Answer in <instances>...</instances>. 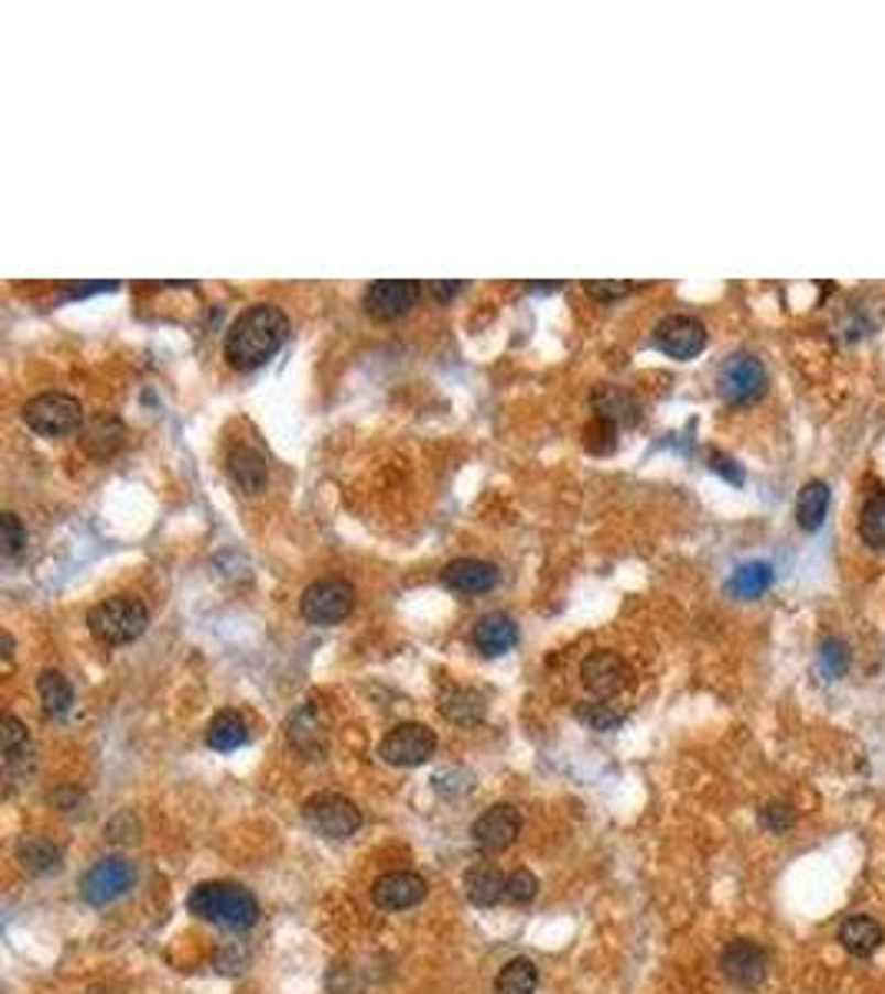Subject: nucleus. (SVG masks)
<instances>
[{"label": "nucleus", "mask_w": 885, "mask_h": 994, "mask_svg": "<svg viewBox=\"0 0 885 994\" xmlns=\"http://www.w3.org/2000/svg\"><path fill=\"white\" fill-rule=\"evenodd\" d=\"M289 338V318L279 305L256 302L246 312H239L226 332V358L239 371L262 368Z\"/></svg>", "instance_id": "nucleus-1"}, {"label": "nucleus", "mask_w": 885, "mask_h": 994, "mask_svg": "<svg viewBox=\"0 0 885 994\" xmlns=\"http://www.w3.org/2000/svg\"><path fill=\"white\" fill-rule=\"evenodd\" d=\"M190 911L203 921L246 931L259 921V901L249 888L236 882H203L190 892Z\"/></svg>", "instance_id": "nucleus-2"}, {"label": "nucleus", "mask_w": 885, "mask_h": 994, "mask_svg": "<svg viewBox=\"0 0 885 994\" xmlns=\"http://www.w3.org/2000/svg\"><path fill=\"white\" fill-rule=\"evenodd\" d=\"M87 627H90L94 640H100L107 647H123L150 627V611L140 597H130V594L107 597L87 614Z\"/></svg>", "instance_id": "nucleus-3"}, {"label": "nucleus", "mask_w": 885, "mask_h": 994, "mask_svg": "<svg viewBox=\"0 0 885 994\" xmlns=\"http://www.w3.org/2000/svg\"><path fill=\"white\" fill-rule=\"evenodd\" d=\"M24 421L31 431L44 434V437H61L80 428L84 421V408L74 395L64 391H44L37 398H31L24 404Z\"/></svg>", "instance_id": "nucleus-4"}, {"label": "nucleus", "mask_w": 885, "mask_h": 994, "mask_svg": "<svg viewBox=\"0 0 885 994\" xmlns=\"http://www.w3.org/2000/svg\"><path fill=\"white\" fill-rule=\"evenodd\" d=\"M355 607V587L342 577H325L305 587L302 594V617L315 627H332L345 620Z\"/></svg>", "instance_id": "nucleus-5"}, {"label": "nucleus", "mask_w": 885, "mask_h": 994, "mask_svg": "<svg viewBox=\"0 0 885 994\" xmlns=\"http://www.w3.org/2000/svg\"><path fill=\"white\" fill-rule=\"evenodd\" d=\"M302 819L325 839H348L361 829V812L352 799L335 796V792H322L312 796L302 806Z\"/></svg>", "instance_id": "nucleus-6"}, {"label": "nucleus", "mask_w": 885, "mask_h": 994, "mask_svg": "<svg viewBox=\"0 0 885 994\" xmlns=\"http://www.w3.org/2000/svg\"><path fill=\"white\" fill-rule=\"evenodd\" d=\"M434 746H438V736L434 730H428L424 723H398L378 746L381 759L388 766H401V769H411V766H421L434 756Z\"/></svg>", "instance_id": "nucleus-7"}, {"label": "nucleus", "mask_w": 885, "mask_h": 994, "mask_svg": "<svg viewBox=\"0 0 885 994\" xmlns=\"http://www.w3.org/2000/svg\"><path fill=\"white\" fill-rule=\"evenodd\" d=\"M766 391V368L756 355L736 352L720 368V395L730 404H753Z\"/></svg>", "instance_id": "nucleus-8"}, {"label": "nucleus", "mask_w": 885, "mask_h": 994, "mask_svg": "<svg viewBox=\"0 0 885 994\" xmlns=\"http://www.w3.org/2000/svg\"><path fill=\"white\" fill-rule=\"evenodd\" d=\"M581 683L597 696V700H617L620 693L630 690L634 673L627 667V660L614 650H594L584 663H581Z\"/></svg>", "instance_id": "nucleus-9"}, {"label": "nucleus", "mask_w": 885, "mask_h": 994, "mask_svg": "<svg viewBox=\"0 0 885 994\" xmlns=\"http://www.w3.org/2000/svg\"><path fill=\"white\" fill-rule=\"evenodd\" d=\"M137 882V872L127 858L120 855H110V858H100L80 882V895L90 901V905H110L117 898H123Z\"/></svg>", "instance_id": "nucleus-10"}, {"label": "nucleus", "mask_w": 885, "mask_h": 994, "mask_svg": "<svg viewBox=\"0 0 885 994\" xmlns=\"http://www.w3.org/2000/svg\"><path fill=\"white\" fill-rule=\"evenodd\" d=\"M521 832V812L508 802H498L492 809H485L475 825H472V842L485 852V855H498L505 849L515 845Z\"/></svg>", "instance_id": "nucleus-11"}, {"label": "nucleus", "mask_w": 885, "mask_h": 994, "mask_svg": "<svg viewBox=\"0 0 885 994\" xmlns=\"http://www.w3.org/2000/svg\"><path fill=\"white\" fill-rule=\"evenodd\" d=\"M654 342L663 355H670L677 361H687V358H697L706 348V328L693 315H667L654 328Z\"/></svg>", "instance_id": "nucleus-12"}, {"label": "nucleus", "mask_w": 885, "mask_h": 994, "mask_svg": "<svg viewBox=\"0 0 885 994\" xmlns=\"http://www.w3.org/2000/svg\"><path fill=\"white\" fill-rule=\"evenodd\" d=\"M289 743L302 753V756H322L325 746H328V733H332V720H328V710L315 700L302 703L292 716H289Z\"/></svg>", "instance_id": "nucleus-13"}, {"label": "nucleus", "mask_w": 885, "mask_h": 994, "mask_svg": "<svg viewBox=\"0 0 885 994\" xmlns=\"http://www.w3.org/2000/svg\"><path fill=\"white\" fill-rule=\"evenodd\" d=\"M421 285L414 279H381L371 282L365 289V309L375 318H401L404 312H411V305H418Z\"/></svg>", "instance_id": "nucleus-14"}, {"label": "nucleus", "mask_w": 885, "mask_h": 994, "mask_svg": "<svg viewBox=\"0 0 885 994\" xmlns=\"http://www.w3.org/2000/svg\"><path fill=\"white\" fill-rule=\"evenodd\" d=\"M428 895V885L421 875L414 872H385L381 878H375L371 885V898L378 908L385 911H404V908H414L421 898Z\"/></svg>", "instance_id": "nucleus-15"}, {"label": "nucleus", "mask_w": 885, "mask_h": 994, "mask_svg": "<svg viewBox=\"0 0 885 994\" xmlns=\"http://www.w3.org/2000/svg\"><path fill=\"white\" fill-rule=\"evenodd\" d=\"M723 974L740 984V987H753L766 977V951L756 941L736 938L726 944L723 951Z\"/></svg>", "instance_id": "nucleus-16"}, {"label": "nucleus", "mask_w": 885, "mask_h": 994, "mask_svg": "<svg viewBox=\"0 0 885 994\" xmlns=\"http://www.w3.org/2000/svg\"><path fill=\"white\" fill-rule=\"evenodd\" d=\"M445 587L465 597H478L488 594L498 584V568L492 561H478V558H458L445 568Z\"/></svg>", "instance_id": "nucleus-17"}, {"label": "nucleus", "mask_w": 885, "mask_h": 994, "mask_svg": "<svg viewBox=\"0 0 885 994\" xmlns=\"http://www.w3.org/2000/svg\"><path fill=\"white\" fill-rule=\"evenodd\" d=\"M591 404H594V418H604L611 424H634L640 418L634 395L617 385H597L591 395Z\"/></svg>", "instance_id": "nucleus-18"}, {"label": "nucleus", "mask_w": 885, "mask_h": 994, "mask_svg": "<svg viewBox=\"0 0 885 994\" xmlns=\"http://www.w3.org/2000/svg\"><path fill=\"white\" fill-rule=\"evenodd\" d=\"M475 644L485 657H501L518 644V624L508 614H488L475 624Z\"/></svg>", "instance_id": "nucleus-19"}, {"label": "nucleus", "mask_w": 885, "mask_h": 994, "mask_svg": "<svg viewBox=\"0 0 885 994\" xmlns=\"http://www.w3.org/2000/svg\"><path fill=\"white\" fill-rule=\"evenodd\" d=\"M505 888H508V878L498 868H492V865H475L465 875L468 901L478 905V908H495L505 898Z\"/></svg>", "instance_id": "nucleus-20"}, {"label": "nucleus", "mask_w": 885, "mask_h": 994, "mask_svg": "<svg viewBox=\"0 0 885 994\" xmlns=\"http://www.w3.org/2000/svg\"><path fill=\"white\" fill-rule=\"evenodd\" d=\"M839 941L849 954L855 958H868L878 944H882V925L875 918H865V915H852L842 921L839 928Z\"/></svg>", "instance_id": "nucleus-21"}, {"label": "nucleus", "mask_w": 885, "mask_h": 994, "mask_svg": "<svg viewBox=\"0 0 885 994\" xmlns=\"http://www.w3.org/2000/svg\"><path fill=\"white\" fill-rule=\"evenodd\" d=\"M825 511H829V484L825 480L802 484L799 501H796V521H799V528L802 531H819L822 521H825Z\"/></svg>", "instance_id": "nucleus-22"}, {"label": "nucleus", "mask_w": 885, "mask_h": 994, "mask_svg": "<svg viewBox=\"0 0 885 994\" xmlns=\"http://www.w3.org/2000/svg\"><path fill=\"white\" fill-rule=\"evenodd\" d=\"M246 739H249L246 720H242L239 713H233V710L216 713V716L209 720V726H206V743H209L213 749H219V753L239 749V746H246Z\"/></svg>", "instance_id": "nucleus-23"}, {"label": "nucleus", "mask_w": 885, "mask_h": 994, "mask_svg": "<svg viewBox=\"0 0 885 994\" xmlns=\"http://www.w3.org/2000/svg\"><path fill=\"white\" fill-rule=\"evenodd\" d=\"M773 587V568L766 561H749L743 568L733 571V577L726 581V591L740 601H753L759 594H766Z\"/></svg>", "instance_id": "nucleus-24"}, {"label": "nucleus", "mask_w": 885, "mask_h": 994, "mask_svg": "<svg viewBox=\"0 0 885 994\" xmlns=\"http://www.w3.org/2000/svg\"><path fill=\"white\" fill-rule=\"evenodd\" d=\"M4 730H0V736H4V763L8 769H28L31 759H34V743H31V733L28 726L18 720V716H4V723H0Z\"/></svg>", "instance_id": "nucleus-25"}, {"label": "nucleus", "mask_w": 885, "mask_h": 994, "mask_svg": "<svg viewBox=\"0 0 885 994\" xmlns=\"http://www.w3.org/2000/svg\"><path fill=\"white\" fill-rule=\"evenodd\" d=\"M441 713H445L452 723L472 726L485 716V696L465 687H452L445 696H441Z\"/></svg>", "instance_id": "nucleus-26"}, {"label": "nucleus", "mask_w": 885, "mask_h": 994, "mask_svg": "<svg viewBox=\"0 0 885 994\" xmlns=\"http://www.w3.org/2000/svg\"><path fill=\"white\" fill-rule=\"evenodd\" d=\"M229 474L246 494H259L266 487V461L252 447H236L229 454Z\"/></svg>", "instance_id": "nucleus-27"}, {"label": "nucleus", "mask_w": 885, "mask_h": 994, "mask_svg": "<svg viewBox=\"0 0 885 994\" xmlns=\"http://www.w3.org/2000/svg\"><path fill=\"white\" fill-rule=\"evenodd\" d=\"M538 987V964L531 958H515L495 977V994H535Z\"/></svg>", "instance_id": "nucleus-28"}, {"label": "nucleus", "mask_w": 885, "mask_h": 994, "mask_svg": "<svg viewBox=\"0 0 885 994\" xmlns=\"http://www.w3.org/2000/svg\"><path fill=\"white\" fill-rule=\"evenodd\" d=\"M37 693H41V703L51 716H64L74 706V687L61 670H44L41 680H37Z\"/></svg>", "instance_id": "nucleus-29"}, {"label": "nucleus", "mask_w": 885, "mask_h": 994, "mask_svg": "<svg viewBox=\"0 0 885 994\" xmlns=\"http://www.w3.org/2000/svg\"><path fill=\"white\" fill-rule=\"evenodd\" d=\"M859 534L868 548L882 551L885 548V490L872 494L868 501L862 505V515H859Z\"/></svg>", "instance_id": "nucleus-30"}, {"label": "nucleus", "mask_w": 885, "mask_h": 994, "mask_svg": "<svg viewBox=\"0 0 885 994\" xmlns=\"http://www.w3.org/2000/svg\"><path fill=\"white\" fill-rule=\"evenodd\" d=\"M18 858L24 862L28 872L34 875H47V872H57L61 868V849L51 845L47 839H24L18 845Z\"/></svg>", "instance_id": "nucleus-31"}, {"label": "nucleus", "mask_w": 885, "mask_h": 994, "mask_svg": "<svg viewBox=\"0 0 885 994\" xmlns=\"http://www.w3.org/2000/svg\"><path fill=\"white\" fill-rule=\"evenodd\" d=\"M574 716H578V723H584V726L594 730V733H611V730H617V726L624 723V713L614 710V703H604V700L581 703V706L574 710Z\"/></svg>", "instance_id": "nucleus-32"}, {"label": "nucleus", "mask_w": 885, "mask_h": 994, "mask_svg": "<svg viewBox=\"0 0 885 994\" xmlns=\"http://www.w3.org/2000/svg\"><path fill=\"white\" fill-rule=\"evenodd\" d=\"M0 531H4V558H8V561H18L21 551L28 548V531H24V525L18 521L14 511H4V515H0Z\"/></svg>", "instance_id": "nucleus-33"}, {"label": "nucleus", "mask_w": 885, "mask_h": 994, "mask_svg": "<svg viewBox=\"0 0 885 994\" xmlns=\"http://www.w3.org/2000/svg\"><path fill=\"white\" fill-rule=\"evenodd\" d=\"M584 444H587L591 451H597V454L614 451V447H617V424H611V421H604V418H594V421L587 424V431H584Z\"/></svg>", "instance_id": "nucleus-34"}, {"label": "nucleus", "mask_w": 885, "mask_h": 994, "mask_svg": "<svg viewBox=\"0 0 885 994\" xmlns=\"http://www.w3.org/2000/svg\"><path fill=\"white\" fill-rule=\"evenodd\" d=\"M819 663H822V673L829 680L845 677V670H849V650H845V644L842 640H825L822 653H819Z\"/></svg>", "instance_id": "nucleus-35"}, {"label": "nucleus", "mask_w": 885, "mask_h": 994, "mask_svg": "<svg viewBox=\"0 0 885 994\" xmlns=\"http://www.w3.org/2000/svg\"><path fill=\"white\" fill-rule=\"evenodd\" d=\"M538 895V878L528 868H518L508 875V888H505V901L511 905H528Z\"/></svg>", "instance_id": "nucleus-36"}, {"label": "nucleus", "mask_w": 885, "mask_h": 994, "mask_svg": "<svg viewBox=\"0 0 885 994\" xmlns=\"http://www.w3.org/2000/svg\"><path fill=\"white\" fill-rule=\"evenodd\" d=\"M763 825L769 829V832H786L789 825H792V809L786 806V802H769L766 809H763Z\"/></svg>", "instance_id": "nucleus-37"}, {"label": "nucleus", "mask_w": 885, "mask_h": 994, "mask_svg": "<svg viewBox=\"0 0 885 994\" xmlns=\"http://www.w3.org/2000/svg\"><path fill=\"white\" fill-rule=\"evenodd\" d=\"M634 289H637L634 282H587V292L597 295V299H620Z\"/></svg>", "instance_id": "nucleus-38"}, {"label": "nucleus", "mask_w": 885, "mask_h": 994, "mask_svg": "<svg viewBox=\"0 0 885 994\" xmlns=\"http://www.w3.org/2000/svg\"><path fill=\"white\" fill-rule=\"evenodd\" d=\"M713 471L726 474L733 484H743V471H740V467H733V461H730V457H723V454H713Z\"/></svg>", "instance_id": "nucleus-39"}, {"label": "nucleus", "mask_w": 885, "mask_h": 994, "mask_svg": "<svg viewBox=\"0 0 885 994\" xmlns=\"http://www.w3.org/2000/svg\"><path fill=\"white\" fill-rule=\"evenodd\" d=\"M428 289H431L438 299H452L455 292H462V289H465V282H431Z\"/></svg>", "instance_id": "nucleus-40"}, {"label": "nucleus", "mask_w": 885, "mask_h": 994, "mask_svg": "<svg viewBox=\"0 0 885 994\" xmlns=\"http://www.w3.org/2000/svg\"><path fill=\"white\" fill-rule=\"evenodd\" d=\"M11 653H14V640L11 634H4V660H11Z\"/></svg>", "instance_id": "nucleus-41"}]
</instances>
